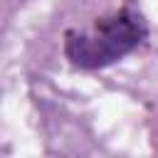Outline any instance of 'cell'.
<instances>
[{"label":"cell","instance_id":"1","mask_svg":"<svg viewBox=\"0 0 158 158\" xmlns=\"http://www.w3.org/2000/svg\"><path fill=\"white\" fill-rule=\"evenodd\" d=\"M143 37H146L143 17L131 10H121L96 20L91 30L67 32L64 52L74 67L99 69L126 57L143 42Z\"/></svg>","mask_w":158,"mask_h":158}]
</instances>
